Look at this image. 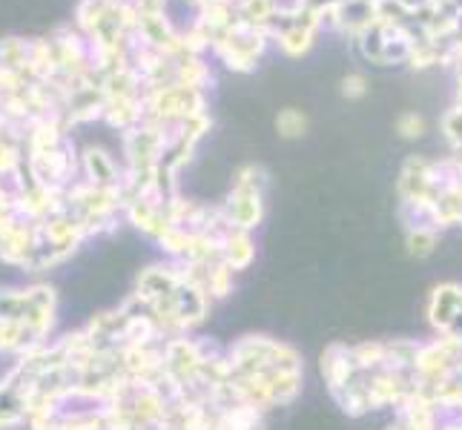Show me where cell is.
Wrapping results in <instances>:
<instances>
[{
  "instance_id": "1",
  "label": "cell",
  "mask_w": 462,
  "mask_h": 430,
  "mask_svg": "<svg viewBox=\"0 0 462 430\" xmlns=\"http://www.w3.org/2000/svg\"><path fill=\"white\" fill-rule=\"evenodd\" d=\"M236 12H238V21L270 32L279 18V4L276 0H238Z\"/></svg>"
},
{
  "instance_id": "2",
  "label": "cell",
  "mask_w": 462,
  "mask_h": 430,
  "mask_svg": "<svg viewBox=\"0 0 462 430\" xmlns=\"http://www.w3.org/2000/svg\"><path fill=\"white\" fill-rule=\"evenodd\" d=\"M276 126H279L282 135L296 138V135L305 133L308 121H305V115L299 113V109H284V113H279V118H276Z\"/></svg>"
},
{
  "instance_id": "3",
  "label": "cell",
  "mask_w": 462,
  "mask_h": 430,
  "mask_svg": "<svg viewBox=\"0 0 462 430\" xmlns=\"http://www.w3.org/2000/svg\"><path fill=\"white\" fill-rule=\"evenodd\" d=\"M368 92V78L359 75V72H350L342 78V95L345 98H362Z\"/></svg>"
},
{
  "instance_id": "4",
  "label": "cell",
  "mask_w": 462,
  "mask_h": 430,
  "mask_svg": "<svg viewBox=\"0 0 462 430\" xmlns=\"http://www.w3.org/2000/svg\"><path fill=\"white\" fill-rule=\"evenodd\" d=\"M400 133L413 138V135H420L422 133V118L420 115H402L400 118Z\"/></svg>"
}]
</instances>
